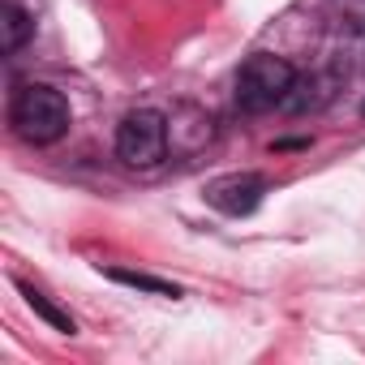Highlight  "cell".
Wrapping results in <instances>:
<instances>
[{"mask_svg":"<svg viewBox=\"0 0 365 365\" xmlns=\"http://www.w3.org/2000/svg\"><path fill=\"white\" fill-rule=\"evenodd\" d=\"M297 86V69L284 61V56H271V52H254L241 69H237V108L241 112H271V108H284L288 95Z\"/></svg>","mask_w":365,"mask_h":365,"instance_id":"cell-2","label":"cell"},{"mask_svg":"<svg viewBox=\"0 0 365 365\" xmlns=\"http://www.w3.org/2000/svg\"><path fill=\"white\" fill-rule=\"evenodd\" d=\"M108 279L116 284H129V288H142V292H155V297H180L176 284L159 279V275H146V271H125V267H108Z\"/></svg>","mask_w":365,"mask_h":365,"instance_id":"cell-6","label":"cell"},{"mask_svg":"<svg viewBox=\"0 0 365 365\" xmlns=\"http://www.w3.org/2000/svg\"><path fill=\"white\" fill-rule=\"evenodd\" d=\"M18 288H22L26 305H31V309H35L39 318H48V322H52L56 331H65V335H73V331H78V322H73V318H69L65 309H56V305H52V301H48L43 292H39V288H31V284H18Z\"/></svg>","mask_w":365,"mask_h":365,"instance_id":"cell-7","label":"cell"},{"mask_svg":"<svg viewBox=\"0 0 365 365\" xmlns=\"http://www.w3.org/2000/svg\"><path fill=\"white\" fill-rule=\"evenodd\" d=\"M267 194V180L258 172H228V176H215L211 185H207V202L224 215H250L258 211Z\"/></svg>","mask_w":365,"mask_h":365,"instance_id":"cell-4","label":"cell"},{"mask_svg":"<svg viewBox=\"0 0 365 365\" xmlns=\"http://www.w3.org/2000/svg\"><path fill=\"white\" fill-rule=\"evenodd\" d=\"M9 120H14L18 138H26L35 146H52V142H61L69 133V99L56 86L31 82V86H22L14 95Z\"/></svg>","mask_w":365,"mask_h":365,"instance_id":"cell-1","label":"cell"},{"mask_svg":"<svg viewBox=\"0 0 365 365\" xmlns=\"http://www.w3.org/2000/svg\"><path fill=\"white\" fill-rule=\"evenodd\" d=\"M168 116L155 112V108H138L120 120L116 129V155L120 163L129 168H155L163 155H168Z\"/></svg>","mask_w":365,"mask_h":365,"instance_id":"cell-3","label":"cell"},{"mask_svg":"<svg viewBox=\"0 0 365 365\" xmlns=\"http://www.w3.org/2000/svg\"><path fill=\"white\" fill-rule=\"evenodd\" d=\"M31 35H35V22H31L26 9H18V5H0V48L14 56V52H22V48L31 43Z\"/></svg>","mask_w":365,"mask_h":365,"instance_id":"cell-5","label":"cell"},{"mask_svg":"<svg viewBox=\"0 0 365 365\" xmlns=\"http://www.w3.org/2000/svg\"><path fill=\"white\" fill-rule=\"evenodd\" d=\"M361 116H365V103H361Z\"/></svg>","mask_w":365,"mask_h":365,"instance_id":"cell-8","label":"cell"}]
</instances>
